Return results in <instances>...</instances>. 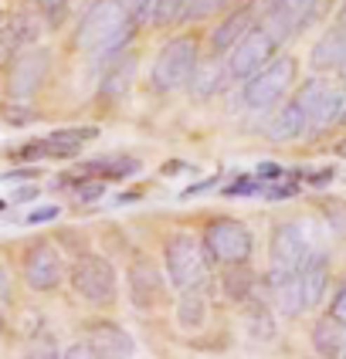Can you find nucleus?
Listing matches in <instances>:
<instances>
[{
    "label": "nucleus",
    "instance_id": "nucleus-1",
    "mask_svg": "<svg viewBox=\"0 0 346 359\" xmlns=\"http://www.w3.org/2000/svg\"><path fill=\"white\" fill-rule=\"evenodd\" d=\"M136 24L126 18L119 0H95L75 27V48L88 55H102L105 65L126 51Z\"/></svg>",
    "mask_w": 346,
    "mask_h": 359
},
{
    "label": "nucleus",
    "instance_id": "nucleus-2",
    "mask_svg": "<svg viewBox=\"0 0 346 359\" xmlns=\"http://www.w3.org/2000/svg\"><path fill=\"white\" fill-rule=\"evenodd\" d=\"M166 281L180 292H201L211 278V261L204 255V244L194 234H170L163 244Z\"/></svg>",
    "mask_w": 346,
    "mask_h": 359
},
{
    "label": "nucleus",
    "instance_id": "nucleus-3",
    "mask_svg": "<svg viewBox=\"0 0 346 359\" xmlns=\"http://www.w3.org/2000/svg\"><path fill=\"white\" fill-rule=\"evenodd\" d=\"M312 238L305 231L302 220H282L272 227V241H268V275L265 281L292 278L302 271L305 258L312 255Z\"/></svg>",
    "mask_w": 346,
    "mask_h": 359
},
{
    "label": "nucleus",
    "instance_id": "nucleus-4",
    "mask_svg": "<svg viewBox=\"0 0 346 359\" xmlns=\"http://www.w3.org/2000/svg\"><path fill=\"white\" fill-rule=\"evenodd\" d=\"M295 75H299L295 58L279 55V58L272 61L268 68H262L255 79L244 81V88H241L244 109H248V112H275V109L288 99V92H292V85H295Z\"/></svg>",
    "mask_w": 346,
    "mask_h": 359
},
{
    "label": "nucleus",
    "instance_id": "nucleus-5",
    "mask_svg": "<svg viewBox=\"0 0 346 359\" xmlns=\"http://www.w3.org/2000/svg\"><path fill=\"white\" fill-rule=\"evenodd\" d=\"M204 255L211 264H224V268H244L251 251H255V238L248 231V224L238 217H218L204 227L201 234Z\"/></svg>",
    "mask_w": 346,
    "mask_h": 359
},
{
    "label": "nucleus",
    "instance_id": "nucleus-6",
    "mask_svg": "<svg viewBox=\"0 0 346 359\" xmlns=\"http://www.w3.org/2000/svg\"><path fill=\"white\" fill-rule=\"evenodd\" d=\"M68 285L81 302L88 305H116L119 299V275L112 268V261L102 255H81L72 268H68Z\"/></svg>",
    "mask_w": 346,
    "mask_h": 359
},
{
    "label": "nucleus",
    "instance_id": "nucleus-7",
    "mask_svg": "<svg viewBox=\"0 0 346 359\" xmlns=\"http://www.w3.org/2000/svg\"><path fill=\"white\" fill-rule=\"evenodd\" d=\"M201 65V51H197V38H173L160 48V55L153 61V72H149V85L153 92H177L190 85L194 68Z\"/></svg>",
    "mask_w": 346,
    "mask_h": 359
},
{
    "label": "nucleus",
    "instance_id": "nucleus-8",
    "mask_svg": "<svg viewBox=\"0 0 346 359\" xmlns=\"http://www.w3.org/2000/svg\"><path fill=\"white\" fill-rule=\"evenodd\" d=\"M295 102L302 105L305 122H309V133L305 136H316V133L329 129L333 122H340L343 105H346V92L326 79H312L295 92Z\"/></svg>",
    "mask_w": 346,
    "mask_h": 359
},
{
    "label": "nucleus",
    "instance_id": "nucleus-9",
    "mask_svg": "<svg viewBox=\"0 0 346 359\" xmlns=\"http://www.w3.org/2000/svg\"><path fill=\"white\" fill-rule=\"evenodd\" d=\"M275 58H279V41L272 38L262 24H255V27L231 48V55H227V79H234V81L255 79V75H258L262 68H268Z\"/></svg>",
    "mask_w": 346,
    "mask_h": 359
},
{
    "label": "nucleus",
    "instance_id": "nucleus-10",
    "mask_svg": "<svg viewBox=\"0 0 346 359\" xmlns=\"http://www.w3.org/2000/svg\"><path fill=\"white\" fill-rule=\"evenodd\" d=\"M51 72V51L48 48H24L7 68V95L14 102H27L38 92Z\"/></svg>",
    "mask_w": 346,
    "mask_h": 359
},
{
    "label": "nucleus",
    "instance_id": "nucleus-11",
    "mask_svg": "<svg viewBox=\"0 0 346 359\" xmlns=\"http://www.w3.org/2000/svg\"><path fill=\"white\" fill-rule=\"evenodd\" d=\"M126 288H129L133 309H140V312L160 309L163 299H166V278H163V271L157 268V261L146 258V255L129 261V268H126Z\"/></svg>",
    "mask_w": 346,
    "mask_h": 359
},
{
    "label": "nucleus",
    "instance_id": "nucleus-12",
    "mask_svg": "<svg viewBox=\"0 0 346 359\" xmlns=\"http://www.w3.org/2000/svg\"><path fill=\"white\" fill-rule=\"evenodd\" d=\"M65 278V261L51 241H34L24 251V281L31 292H55Z\"/></svg>",
    "mask_w": 346,
    "mask_h": 359
},
{
    "label": "nucleus",
    "instance_id": "nucleus-13",
    "mask_svg": "<svg viewBox=\"0 0 346 359\" xmlns=\"http://www.w3.org/2000/svg\"><path fill=\"white\" fill-rule=\"evenodd\" d=\"M95 136H99V129H61V133H51L44 140H34L14 149V156L18 160H72V156H79L81 146Z\"/></svg>",
    "mask_w": 346,
    "mask_h": 359
},
{
    "label": "nucleus",
    "instance_id": "nucleus-14",
    "mask_svg": "<svg viewBox=\"0 0 346 359\" xmlns=\"http://www.w3.org/2000/svg\"><path fill=\"white\" fill-rule=\"evenodd\" d=\"M316 14H319V0H282L272 14H265L262 27L282 44V41L302 34L305 27L316 20Z\"/></svg>",
    "mask_w": 346,
    "mask_h": 359
},
{
    "label": "nucleus",
    "instance_id": "nucleus-15",
    "mask_svg": "<svg viewBox=\"0 0 346 359\" xmlns=\"http://www.w3.org/2000/svg\"><path fill=\"white\" fill-rule=\"evenodd\" d=\"M85 329H88L85 342H88L102 359H129L133 353H136V339L122 329L119 322L102 319V322H88Z\"/></svg>",
    "mask_w": 346,
    "mask_h": 359
},
{
    "label": "nucleus",
    "instance_id": "nucleus-16",
    "mask_svg": "<svg viewBox=\"0 0 346 359\" xmlns=\"http://www.w3.org/2000/svg\"><path fill=\"white\" fill-rule=\"evenodd\" d=\"M255 18H258L255 7H238V11H231V14L214 27V34H211V55H231V48L255 27Z\"/></svg>",
    "mask_w": 346,
    "mask_h": 359
},
{
    "label": "nucleus",
    "instance_id": "nucleus-17",
    "mask_svg": "<svg viewBox=\"0 0 346 359\" xmlns=\"http://www.w3.org/2000/svg\"><path fill=\"white\" fill-rule=\"evenodd\" d=\"M305 133H309V122H305V112L302 105L292 99H285L275 112H272V119H268V140L272 142H292V140H302Z\"/></svg>",
    "mask_w": 346,
    "mask_h": 359
},
{
    "label": "nucleus",
    "instance_id": "nucleus-18",
    "mask_svg": "<svg viewBox=\"0 0 346 359\" xmlns=\"http://www.w3.org/2000/svg\"><path fill=\"white\" fill-rule=\"evenodd\" d=\"M299 285H302V299L305 309H316L326 299V288H329V255L312 248V255L305 258L302 271H299Z\"/></svg>",
    "mask_w": 346,
    "mask_h": 359
},
{
    "label": "nucleus",
    "instance_id": "nucleus-19",
    "mask_svg": "<svg viewBox=\"0 0 346 359\" xmlns=\"http://www.w3.org/2000/svg\"><path fill=\"white\" fill-rule=\"evenodd\" d=\"M133 75H136V55H116V58L105 65V75H102V85H99V99L105 102H119L129 85H133Z\"/></svg>",
    "mask_w": 346,
    "mask_h": 359
},
{
    "label": "nucleus",
    "instance_id": "nucleus-20",
    "mask_svg": "<svg viewBox=\"0 0 346 359\" xmlns=\"http://www.w3.org/2000/svg\"><path fill=\"white\" fill-rule=\"evenodd\" d=\"M346 58V31L343 27H333V31H326L323 38L316 41V48H312V72H340V65Z\"/></svg>",
    "mask_w": 346,
    "mask_h": 359
},
{
    "label": "nucleus",
    "instance_id": "nucleus-21",
    "mask_svg": "<svg viewBox=\"0 0 346 359\" xmlns=\"http://www.w3.org/2000/svg\"><path fill=\"white\" fill-rule=\"evenodd\" d=\"M268 285V295H272V309L285 316V319H299L305 312V299H302V285L299 275L292 278H279V281H265Z\"/></svg>",
    "mask_w": 346,
    "mask_h": 359
},
{
    "label": "nucleus",
    "instance_id": "nucleus-22",
    "mask_svg": "<svg viewBox=\"0 0 346 359\" xmlns=\"http://www.w3.org/2000/svg\"><path fill=\"white\" fill-rule=\"evenodd\" d=\"M309 339H312V349L323 359H340L343 356V346H346V329L336 319L323 316V319L312 325V336H309Z\"/></svg>",
    "mask_w": 346,
    "mask_h": 359
},
{
    "label": "nucleus",
    "instance_id": "nucleus-23",
    "mask_svg": "<svg viewBox=\"0 0 346 359\" xmlns=\"http://www.w3.org/2000/svg\"><path fill=\"white\" fill-rule=\"evenodd\" d=\"M224 79H227V65L221 68V61H201L197 68H194V75H190V95L194 99H211V95H218L224 88Z\"/></svg>",
    "mask_w": 346,
    "mask_h": 359
},
{
    "label": "nucleus",
    "instance_id": "nucleus-24",
    "mask_svg": "<svg viewBox=\"0 0 346 359\" xmlns=\"http://www.w3.org/2000/svg\"><path fill=\"white\" fill-rule=\"evenodd\" d=\"M244 325H248V336L251 339H275V319H272V305L262 299H251L244 302Z\"/></svg>",
    "mask_w": 346,
    "mask_h": 359
},
{
    "label": "nucleus",
    "instance_id": "nucleus-25",
    "mask_svg": "<svg viewBox=\"0 0 346 359\" xmlns=\"http://www.w3.org/2000/svg\"><path fill=\"white\" fill-rule=\"evenodd\" d=\"M204 319H207V302H204L201 292H183L180 302H177V322L180 329H201Z\"/></svg>",
    "mask_w": 346,
    "mask_h": 359
},
{
    "label": "nucleus",
    "instance_id": "nucleus-26",
    "mask_svg": "<svg viewBox=\"0 0 346 359\" xmlns=\"http://www.w3.org/2000/svg\"><path fill=\"white\" fill-rule=\"evenodd\" d=\"M221 278H224V295L231 302H241L244 305V302L255 295V278H251L248 268H227Z\"/></svg>",
    "mask_w": 346,
    "mask_h": 359
},
{
    "label": "nucleus",
    "instance_id": "nucleus-27",
    "mask_svg": "<svg viewBox=\"0 0 346 359\" xmlns=\"http://www.w3.org/2000/svg\"><path fill=\"white\" fill-rule=\"evenodd\" d=\"M140 170V163L136 160H95V163H85V173L95 180H119V177H129V173H136Z\"/></svg>",
    "mask_w": 346,
    "mask_h": 359
},
{
    "label": "nucleus",
    "instance_id": "nucleus-28",
    "mask_svg": "<svg viewBox=\"0 0 346 359\" xmlns=\"http://www.w3.org/2000/svg\"><path fill=\"white\" fill-rule=\"evenodd\" d=\"M20 359H61V349H58V342H55V336L41 332V336H34V339L24 346Z\"/></svg>",
    "mask_w": 346,
    "mask_h": 359
},
{
    "label": "nucleus",
    "instance_id": "nucleus-29",
    "mask_svg": "<svg viewBox=\"0 0 346 359\" xmlns=\"http://www.w3.org/2000/svg\"><path fill=\"white\" fill-rule=\"evenodd\" d=\"M227 0H183V11H180V20L177 24H183V20H204L211 18V14H218Z\"/></svg>",
    "mask_w": 346,
    "mask_h": 359
},
{
    "label": "nucleus",
    "instance_id": "nucleus-30",
    "mask_svg": "<svg viewBox=\"0 0 346 359\" xmlns=\"http://www.w3.org/2000/svg\"><path fill=\"white\" fill-rule=\"evenodd\" d=\"M323 207V217H326V224L340 234V238H346V200H336V197H329V200H323L319 203Z\"/></svg>",
    "mask_w": 346,
    "mask_h": 359
},
{
    "label": "nucleus",
    "instance_id": "nucleus-31",
    "mask_svg": "<svg viewBox=\"0 0 346 359\" xmlns=\"http://www.w3.org/2000/svg\"><path fill=\"white\" fill-rule=\"evenodd\" d=\"M329 319H336L346 329V281L336 285V292H333V299H329Z\"/></svg>",
    "mask_w": 346,
    "mask_h": 359
},
{
    "label": "nucleus",
    "instance_id": "nucleus-32",
    "mask_svg": "<svg viewBox=\"0 0 346 359\" xmlns=\"http://www.w3.org/2000/svg\"><path fill=\"white\" fill-rule=\"evenodd\" d=\"M122 11H126V18L133 20V24H140L153 14V0H119Z\"/></svg>",
    "mask_w": 346,
    "mask_h": 359
},
{
    "label": "nucleus",
    "instance_id": "nucleus-33",
    "mask_svg": "<svg viewBox=\"0 0 346 359\" xmlns=\"http://www.w3.org/2000/svg\"><path fill=\"white\" fill-rule=\"evenodd\" d=\"M61 359H102L88 342H75V346H68L65 353H61Z\"/></svg>",
    "mask_w": 346,
    "mask_h": 359
},
{
    "label": "nucleus",
    "instance_id": "nucleus-34",
    "mask_svg": "<svg viewBox=\"0 0 346 359\" xmlns=\"http://www.w3.org/2000/svg\"><path fill=\"white\" fill-rule=\"evenodd\" d=\"M58 217V207H38L27 214V224H44V220H55Z\"/></svg>",
    "mask_w": 346,
    "mask_h": 359
},
{
    "label": "nucleus",
    "instance_id": "nucleus-35",
    "mask_svg": "<svg viewBox=\"0 0 346 359\" xmlns=\"http://www.w3.org/2000/svg\"><path fill=\"white\" fill-rule=\"evenodd\" d=\"M0 302H11V275L4 264H0Z\"/></svg>",
    "mask_w": 346,
    "mask_h": 359
},
{
    "label": "nucleus",
    "instance_id": "nucleus-36",
    "mask_svg": "<svg viewBox=\"0 0 346 359\" xmlns=\"http://www.w3.org/2000/svg\"><path fill=\"white\" fill-rule=\"evenodd\" d=\"M279 4H282V0H255V14H262L265 18V14H272Z\"/></svg>",
    "mask_w": 346,
    "mask_h": 359
},
{
    "label": "nucleus",
    "instance_id": "nucleus-37",
    "mask_svg": "<svg viewBox=\"0 0 346 359\" xmlns=\"http://www.w3.org/2000/svg\"><path fill=\"white\" fill-rule=\"evenodd\" d=\"M38 197V187H24V190H18V194H14V200H18V203H24V200H34Z\"/></svg>",
    "mask_w": 346,
    "mask_h": 359
},
{
    "label": "nucleus",
    "instance_id": "nucleus-38",
    "mask_svg": "<svg viewBox=\"0 0 346 359\" xmlns=\"http://www.w3.org/2000/svg\"><path fill=\"white\" fill-rule=\"evenodd\" d=\"M336 27H343V31H346V0L340 4V14H336Z\"/></svg>",
    "mask_w": 346,
    "mask_h": 359
},
{
    "label": "nucleus",
    "instance_id": "nucleus-39",
    "mask_svg": "<svg viewBox=\"0 0 346 359\" xmlns=\"http://www.w3.org/2000/svg\"><path fill=\"white\" fill-rule=\"evenodd\" d=\"M34 4H41V7H44V11H51V7H61V4H65V0H34Z\"/></svg>",
    "mask_w": 346,
    "mask_h": 359
},
{
    "label": "nucleus",
    "instance_id": "nucleus-40",
    "mask_svg": "<svg viewBox=\"0 0 346 359\" xmlns=\"http://www.w3.org/2000/svg\"><path fill=\"white\" fill-rule=\"evenodd\" d=\"M340 79L346 81V58H343V65H340Z\"/></svg>",
    "mask_w": 346,
    "mask_h": 359
},
{
    "label": "nucleus",
    "instance_id": "nucleus-41",
    "mask_svg": "<svg viewBox=\"0 0 346 359\" xmlns=\"http://www.w3.org/2000/svg\"><path fill=\"white\" fill-rule=\"evenodd\" d=\"M340 126H346V105H343V116H340Z\"/></svg>",
    "mask_w": 346,
    "mask_h": 359
},
{
    "label": "nucleus",
    "instance_id": "nucleus-42",
    "mask_svg": "<svg viewBox=\"0 0 346 359\" xmlns=\"http://www.w3.org/2000/svg\"><path fill=\"white\" fill-rule=\"evenodd\" d=\"M0 332H4V316H0Z\"/></svg>",
    "mask_w": 346,
    "mask_h": 359
},
{
    "label": "nucleus",
    "instance_id": "nucleus-43",
    "mask_svg": "<svg viewBox=\"0 0 346 359\" xmlns=\"http://www.w3.org/2000/svg\"><path fill=\"white\" fill-rule=\"evenodd\" d=\"M340 359H346V346H343V356H340Z\"/></svg>",
    "mask_w": 346,
    "mask_h": 359
},
{
    "label": "nucleus",
    "instance_id": "nucleus-44",
    "mask_svg": "<svg viewBox=\"0 0 346 359\" xmlns=\"http://www.w3.org/2000/svg\"><path fill=\"white\" fill-rule=\"evenodd\" d=\"M0 210H4V200H0Z\"/></svg>",
    "mask_w": 346,
    "mask_h": 359
}]
</instances>
